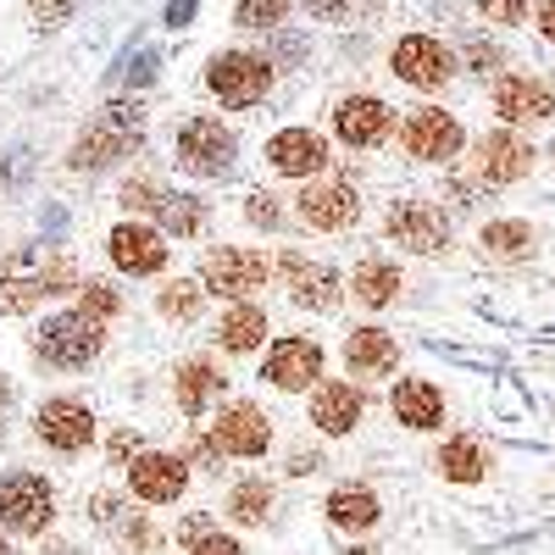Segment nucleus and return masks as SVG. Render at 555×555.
I'll return each mask as SVG.
<instances>
[{"label": "nucleus", "instance_id": "f257e3e1", "mask_svg": "<svg viewBox=\"0 0 555 555\" xmlns=\"http://www.w3.org/2000/svg\"><path fill=\"white\" fill-rule=\"evenodd\" d=\"M139 139H145V112L128 106V101H112V106H101L95 117H89V128L78 133L73 167H78V172H101V167H112L117 156H133Z\"/></svg>", "mask_w": 555, "mask_h": 555}, {"label": "nucleus", "instance_id": "f03ea898", "mask_svg": "<svg viewBox=\"0 0 555 555\" xmlns=\"http://www.w3.org/2000/svg\"><path fill=\"white\" fill-rule=\"evenodd\" d=\"M73 284H78V272L62 250L51 261H44V250H23L7 272H0V311H28L44 295H67Z\"/></svg>", "mask_w": 555, "mask_h": 555}, {"label": "nucleus", "instance_id": "7ed1b4c3", "mask_svg": "<svg viewBox=\"0 0 555 555\" xmlns=\"http://www.w3.org/2000/svg\"><path fill=\"white\" fill-rule=\"evenodd\" d=\"M206 83H211V95L222 101V106H256L261 95H267V83H272V62L267 56H250V51H222V56H211V67H206Z\"/></svg>", "mask_w": 555, "mask_h": 555}, {"label": "nucleus", "instance_id": "20e7f679", "mask_svg": "<svg viewBox=\"0 0 555 555\" xmlns=\"http://www.w3.org/2000/svg\"><path fill=\"white\" fill-rule=\"evenodd\" d=\"M51 512H56V494H51L44 478H34V473H7L0 478V522H7L12 533H23V539L44 533L51 528Z\"/></svg>", "mask_w": 555, "mask_h": 555}, {"label": "nucleus", "instance_id": "39448f33", "mask_svg": "<svg viewBox=\"0 0 555 555\" xmlns=\"http://www.w3.org/2000/svg\"><path fill=\"white\" fill-rule=\"evenodd\" d=\"M234 133H228L217 117H190L178 128V167L195 172V178H222L234 167Z\"/></svg>", "mask_w": 555, "mask_h": 555}, {"label": "nucleus", "instance_id": "423d86ee", "mask_svg": "<svg viewBox=\"0 0 555 555\" xmlns=\"http://www.w3.org/2000/svg\"><path fill=\"white\" fill-rule=\"evenodd\" d=\"M384 234L395 245L416 250V256H439V250H450V217L439 206H428V201H395Z\"/></svg>", "mask_w": 555, "mask_h": 555}, {"label": "nucleus", "instance_id": "0eeeda50", "mask_svg": "<svg viewBox=\"0 0 555 555\" xmlns=\"http://www.w3.org/2000/svg\"><path fill=\"white\" fill-rule=\"evenodd\" d=\"M400 145L416 156V162H455L461 145H467V133H461V122L439 106H416L400 128Z\"/></svg>", "mask_w": 555, "mask_h": 555}, {"label": "nucleus", "instance_id": "6e6552de", "mask_svg": "<svg viewBox=\"0 0 555 555\" xmlns=\"http://www.w3.org/2000/svg\"><path fill=\"white\" fill-rule=\"evenodd\" d=\"M95 350H101V322L83 317V311L51 317V322H44V334H39V356L67 366V373H73V366H89Z\"/></svg>", "mask_w": 555, "mask_h": 555}, {"label": "nucleus", "instance_id": "1a4fd4ad", "mask_svg": "<svg viewBox=\"0 0 555 555\" xmlns=\"http://www.w3.org/2000/svg\"><path fill=\"white\" fill-rule=\"evenodd\" d=\"M389 67L400 83H416V89H444L450 73H455V56L434 34H405L395 51H389Z\"/></svg>", "mask_w": 555, "mask_h": 555}, {"label": "nucleus", "instance_id": "9d476101", "mask_svg": "<svg viewBox=\"0 0 555 555\" xmlns=\"http://www.w3.org/2000/svg\"><path fill=\"white\" fill-rule=\"evenodd\" d=\"M201 284L211 295H256L267 284V256L261 250H234V245H222L201 261Z\"/></svg>", "mask_w": 555, "mask_h": 555}, {"label": "nucleus", "instance_id": "9b49d317", "mask_svg": "<svg viewBox=\"0 0 555 555\" xmlns=\"http://www.w3.org/2000/svg\"><path fill=\"white\" fill-rule=\"evenodd\" d=\"M494 112L505 122H544L555 117V89L533 73H505L494 78Z\"/></svg>", "mask_w": 555, "mask_h": 555}, {"label": "nucleus", "instance_id": "f8f14e48", "mask_svg": "<svg viewBox=\"0 0 555 555\" xmlns=\"http://www.w3.org/2000/svg\"><path fill=\"white\" fill-rule=\"evenodd\" d=\"M533 145L522 133H512V128H494V133H483L478 139V172L489 178V183H517V178H528L533 172Z\"/></svg>", "mask_w": 555, "mask_h": 555}, {"label": "nucleus", "instance_id": "ddd939ff", "mask_svg": "<svg viewBox=\"0 0 555 555\" xmlns=\"http://www.w3.org/2000/svg\"><path fill=\"white\" fill-rule=\"evenodd\" d=\"M334 128H339L345 145H356V151H373V145H384V139H389L395 112H389L378 95H350V101H339Z\"/></svg>", "mask_w": 555, "mask_h": 555}, {"label": "nucleus", "instance_id": "4468645a", "mask_svg": "<svg viewBox=\"0 0 555 555\" xmlns=\"http://www.w3.org/2000/svg\"><path fill=\"white\" fill-rule=\"evenodd\" d=\"M300 217L311 228H322V234H339V228H350L361 217V201L345 178L334 183H306V195H300Z\"/></svg>", "mask_w": 555, "mask_h": 555}, {"label": "nucleus", "instance_id": "2eb2a0df", "mask_svg": "<svg viewBox=\"0 0 555 555\" xmlns=\"http://www.w3.org/2000/svg\"><path fill=\"white\" fill-rule=\"evenodd\" d=\"M284 284L300 306L311 311H334L345 300V284H339V272L328 261H306V256H284Z\"/></svg>", "mask_w": 555, "mask_h": 555}, {"label": "nucleus", "instance_id": "dca6fc26", "mask_svg": "<svg viewBox=\"0 0 555 555\" xmlns=\"http://www.w3.org/2000/svg\"><path fill=\"white\" fill-rule=\"evenodd\" d=\"M267 162L284 178H311V172L328 167V145H322L311 128H284V133L267 139Z\"/></svg>", "mask_w": 555, "mask_h": 555}, {"label": "nucleus", "instance_id": "f3484780", "mask_svg": "<svg viewBox=\"0 0 555 555\" xmlns=\"http://www.w3.org/2000/svg\"><path fill=\"white\" fill-rule=\"evenodd\" d=\"M278 389H311V378H322V345L317 339H278L267 350V373Z\"/></svg>", "mask_w": 555, "mask_h": 555}, {"label": "nucleus", "instance_id": "a211bd4d", "mask_svg": "<svg viewBox=\"0 0 555 555\" xmlns=\"http://www.w3.org/2000/svg\"><path fill=\"white\" fill-rule=\"evenodd\" d=\"M39 439L51 450H83L89 439H95V416H89L78 400H44L39 416H34Z\"/></svg>", "mask_w": 555, "mask_h": 555}, {"label": "nucleus", "instance_id": "6ab92c4d", "mask_svg": "<svg viewBox=\"0 0 555 555\" xmlns=\"http://www.w3.org/2000/svg\"><path fill=\"white\" fill-rule=\"evenodd\" d=\"M128 483H133V494H139V500H156V505H167V500H178V494H183L190 473H183V461H178V455L151 450V455H133Z\"/></svg>", "mask_w": 555, "mask_h": 555}, {"label": "nucleus", "instance_id": "aec40b11", "mask_svg": "<svg viewBox=\"0 0 555 555\" xmlns=\"http://www.w3.org/2000/svg\"><path fill=\"white\" fill-rule=\"evenodd\" d=\"M366 416V400H361V389L356 384H317V395H311V423L322 428V434H350L356 423Z\"/></svg>", "mask_w": 555, "mask_h": 555}, {"label": "nucleus", "instance_id": "412c9836", "mask_svg": "<svg viewBox=\"0 0 555 555\" xmlns=\"http://www.w3.org/2000/svg\"><path fill=\"white\" fill-rule=\"evenodd\" d=\"M389 405H395L400 423H405V428H416V434L444 428V395H439L428 378H400V384H395V395H389Z\"/></svg>", "mask_w": 555, "mask_h": 555}, {"label": "nucleus", "instance_id": "4be33fe9", "mask_svg": "<svg viewBox=\"0 0 555 555\" xmlns=\"http://www.w3.org/2000/svg\"><path fill=\"white\" fill-rule=\"evenodd\" d=\"M345 366H350L356 378H389L395 366H400L395 334H384V328H356V334L345 339Z\"/></svg>", "mask_w": 555, "mask_h": 555}, {"label": "nucleus", "instance_id": "5701e85b", "mask_svg": "<svg viewBox=\"0 0 555 555\" xmlns=\"http://www.w3.org/2000/svg\"><path fill=\"white\" fill-rule=\"evenodd\" d=\"M211 439H217V450H228V455H261V450L272 444V428H267V416H261L256 405H228L222 423L211 428Z\"/></svg>", "mask_w": 555, "mask_h": 555}, {"label": "nucleus", "instance_id": "b1692460", "mask_svg": "<svg viewBox=\"0 0 555 555\" xmlns=\"http://www.w3.org/2000/svg\"><path fill=\"white\" fill-rule=\"evenodd\" d=\"M106 245H112V261H117L122 272H162V261H167L162 234H156V228H139V222L112 228Z\"/></svg>", "mask_w": 555, "mask_h": 555}, {"label": "nucleus", "instance_id": "393cba45", "mask_svg": "<svg viewBox=\"0 0 555 555\" xmlns=\"http://www.w3.org/2000/svg\"><path fill=\"white\" fill-rule=\"evenodd\" d=\"M434 467H439V478H450V483H483L489 478V450L478 444V439H450V444H439V455H434Z\"/></svg>", "mask_w": 555, "mask_h": 555}, {"label": "nucleus", "instance_id": "a878e982", "mask_svg": "<svg viewBox=\"0 0 555 555\" xmlns=\"http://www.w3.org/2000/svg\"><path fill=\"white\" fill-rule=\"evenodd\" d=\"M478 245H483V256H489V261H528V256L539 250L533 228H528L522 217H500V222H483Z\"/></svg>", "mask_w": 555, "mask_h": 555}, {"label": "nucleus", "instance_id": "bb28decb", "mask_svg": "<svg viewBox=\"0 0 555 555\" xmlns=\"http://www.w3.org/2000/svg\"><path fill=\"white\" fill-rule=\"evenodd\" d=\"M400 295V267L395 261H384V256H366L361 267H356V300L361 306H389Z\"/></svg>", "mask_w": 555, "mask_h": 555}, {"label": "nucleus", "instance_id": "cd10ccee", "mask_svg": "<svg viewBox=\"0 0 555 555\" xmlns=\"http://www.w3.org/2000/svg\"><path fill=\"white\" fill-rule=\"evenodd\" d=\"M222 373H217V366H206V361H190V366H183V373H178V411H190V416H201L217 395H222Z\"/></svg>", "mask_w": 555, "mask_h": 555}, {"label": "nucleus", "instance_id": "c85d7f7f", "mask_svg": "<svg viewBox=\"0 0 555 555\" xmlns=\"http://www.w3.org/2000/svg\"><path fill=\"white\" fill-rule=\"evenodd\" d=\"M328 517H334L339 528H356V533H361V528H373V522H378V494L345 483V489L328 494Z\"/></svg>", "mask_w": 555, "mask_h": 555}, {"label": "nucleus", "instance_id": "c756f323", "mask_svg": "<svg viewBox=\"0 0 555 555\" xmlns=\"http://www.w3.org/2000/svg\"><path fill=\"white\" fill-rule=\"evenodd\" d=\"M217 339H222V350H256L261 339H267V311L261 306H234L222 317V328H217Z\"/></svg>", "mask_w": 555, "mask_h": 555}, {"label": "nucleus", "instance_id": "7c9ffc66", "mask_svg": "<svg viewBox=\"0 0 555 555\" xmlns=\"http://www.w3.org/2000/svg\"><path fill=\"white\" fill-rule=\"evenodd\" d=\"M156 211H162V228L178 240H195L206 228V201H195V195H162Z\"/></svg>", "mask_w": 555, "mask_h": 555}, {"label": "nucleus", "instance_id": "2f4dec72", "mask_svg": "<svg viewBox=\"0 0 555 555\" xmlns=\"http://www.w3.org/2000/svg\"><path fill=\"white\" fill-rule=\"evenodd\" d=\"M95 517H101L128 550H151V544H156V528H151V522H139V517H122V505H117L112 494L95 500Z\"/></svg>", "mask_w": 555, "mask_h": 555}, {"label": "nucleus", "instance_id": "473e14b6", "mask_svg": "<svg viewBox=\"0 0 555 555\" xmlns=\"http://www.w3.org/2000/svg\"><path fill=\"white\" fill-rule=\"evenodd\" d=\"M267 512H272V489L267 483H240L234 500H228V517L234 522H267Z\"/></svg>", "mask_w": 555, "mask_h": 555}, {"label": "nucleus", "instance_id": "72a5a7b5", "mask_svg": "<svg viewBox=\"0 0 555 555\" xmlns=\"http://www.w3.org/2000/svg\"><path fill=\"white\" fill-rule=\"evenodd\" d=\"M284 7H289V0H240L234 23L240 28H278V23H284Z\"/></svg>", "mask_w": 555, "mask_h": 555}, {"label": "nucleus", "instance_id": "f704fd0d", "mask_svg": "<svg viewBox=\"0 0 555 555\" xmlns=\"http://www.w3.org/2000/svg\"><path fill=\"white\" fill-rule=\"evenodd\" d=\"M195 311H201V289H195V284H167V289H162V317L190 322Z\"/></svg>", "mask_w": 555, "mask_h": 555}, {"label": "nucleus", "instance_id": "c9c22d12", "mask_svg": "<svg viewBox=\"0 0 555 555\" xmlns=\"http://www.w3.org/2000/svg\"><path fill=\"white\" fill-rule=\"evenodd\" d=\"M156 67H162V56H156V51H128V56L117 62V73H112V78L139 89V83H151V78H156Z\"/></svg>", "mask_w": 555, "mask_h": 555}, {"label": "nucleus", "instance_id": "e433bc0d", "mask_svg": "<svg viewBox=\"0 0 555 555\" xmlns=\"http://www.w3.org/2000/svg\"><path fill=\"white\" fill-rule=\"evenodd\" d=\"M78 295H83V306H78V311H83V317H95V322H106V317H117V306H122L112 284H83Z\"/></svg>", "mask_w": 555, "mask_h": 555}, {"label": "nucleus", "instance_id": "4c0bfd02", "mask_svg": "<svg viewBox=\"0 0 555 555\" xmlns=\"http://www.w3.org/2000/svg\"><path fill=\"white\" fill-rule=\"evenodd\" d=\"M478 12H483L489 23H505V28H517V23H528L533 0H478Z\"/></svg>", "mask_w": 555, "mask_h": 555}, {"label": "nucleus", "instance_id": "58836bf2", "mask_svg": "<svg viewBox=\"0 0 555 555\" xmlns=\"http://www.w3.org/2000/svg\"><path fill=\"white\" fill-rule=\"evenodd\" d=\"M122 206H128V211H156V206H162V190H156L151 178H128V183H122Z\"/></svg>", "mask_w": 555, "mask_h": 555}, {"label": "nucleus", "instance_id": "ea45409f", "mask_svg": "<svg viewBox=\"0 0 555 555\" xmlns=\"http://www.w3.org/2000/svg\"><path fill=\"white\" fill-rule=\"evenodd\" d=\"M73 7H78V0H28V12L44 23V28H56V23H67L73 17Z\"/></svg>", "mask_w": 555, "mask_h": 555}, {"label": "nucleus", "instance_id": "a19ab883", "mask_svg": "<svg viewBox=\"0 0 555 555\" xmlns=\"http://www.w3.org/2000/svg\"><path fill=\"white\" fill-rule=\"evenodd\" d=\"M245 217H250L256 228H278V222H284V211H278V201H272V195H250Z\"/></svg>", "mask_w": 555, "mask_h": 555}, {"label": "nucleus", "instance_id": "79ce46f5", "mask_svg": "<svg viewBox=\"0 0 555 555\" xmlns=\"http://www.w3.org/2000/svg\"><path fill=\"white\" fill-rule=\"evenodd\" d=\"M190 555H245L234 539H222V533H206V539H195V550Z\"/></svg>", "mask_w": 555, "mask_h": 555}, {"label": "nucleus", "instance_id": "37998d69", "mask_svg": "<svg viewBox=\"0 0 555 555\" xmlns=\"http://www.w3.org/2000/svg\"><path fill=\"white\" fill-rule=\"evenodd\" d=\"M350 7H356V0H306V12H311V17H328V23L345 17Z\"/></svg>", "mask_w": 555, "mask_h": 555}, {"label": "nucleus", "instance_id": "c03bdc74", "mask_svg": "<svg viewBox=\"0 0 555 555\" xmlns=\"http://www.w3.org/2000/svg\"><path fill=\"white\" fill-rule=\"evenodd\" d=\"M195 7H201V0H167V23H172V28H190Z\"/></svg>", "mask_w": 555, "mask_h": 555}, {"label": "nucleus", "instance_id": "a18cd8bd", "mask_svg": "<svg viewBox=\"0 0 555 555\" xmlns=\"http://www.w3.org/2000/svg\"><path fill=\"white\" fill-rule=\"evenodd\" d=\"M467 56L478 62V73H494V67H500V51H494V44H473Z\"/></svg>", "mask_w": 555, "mask_h": 555}, {"label": "nucleus", "instance_id": "49530a36", "mask_svg": "<svg viewBox=\"0 0 555 555\" xmlns=\"http://www.w3.org/2000/svg\"><path fill=\"white\" fill-rule=\"evenodd\" d=\"M539 34L555 44V0H539Z\"/></svg>", "mask_w": 555, "mask_h": 555}, {"label": "nucleus", "instance_id": "de8ad7c7", "mask_svg": "<svg viewBox=\"0 0 555 555\" xmlns=\"http://www.w3.org/2000/svg\"><path fill=\"white\" fill-rule=\"evenodd\" d=\"M183 539H190V544L206 539V517H190V522H183Z\"/></svg>", "mask_w": 555, "mask_h": 555}, {"label": "nucleus", "instance_id": "09e8293b", "mask_svg": "<svg viewBox=\"0 0 555 555\" xmlns=\"http://www.w3.org/2000/svg\"><path fill=\"white\" fill-rule=\"evenodd\" d=\"M7 405H12V389H7V384H0V416H7Z\"/></svg>", "mask_w": 555, "mask_h": 555}, {"label": "nucleus", "instance_id": "8fccbe9b", "mask_svg": "<svg viewBox=\"0 0 555 555\" xmlns=\"http://www.w3.org/2000/svg\"><path fill=\"white\" fill-rule=\"evenodd\" d=\"M550 162H555V145H550Z\"/></svg>", "mask_w": 555, "mask_h": 555}, {"label": "nucleus", "instance_id": "3c124183", "mask_svg": "<svg viewBox=\"0 0 555 555\" xmlns=\"http://www.w3.org/2000/svg\"><path fill=\"white\" fill-rule=\"evenodd\" d=\"M0 555H7V544H0Z\"/></svg>", "mask_w": 555, "mask_h": 555}]
</instances>
